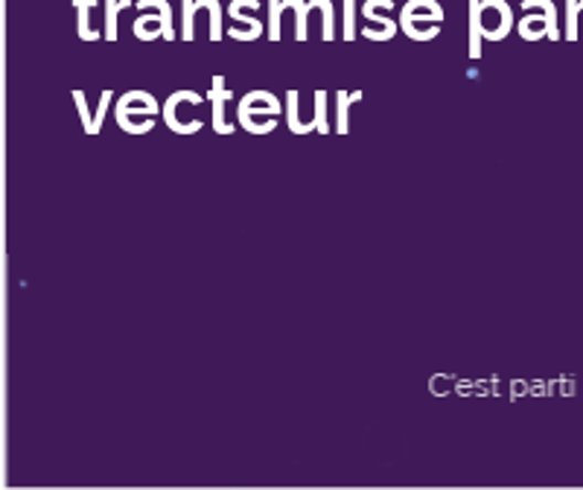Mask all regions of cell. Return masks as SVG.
<instances>
[{
  "label": "cell",
  "instance_id": "23",
  "mask_svg": "<svg viewBox=\"0 0 583 490\" xmlns=\"http://www.w3.org/2000/svg\"><path fill=\"white\" fill-rule=\"evenodd\" d=\"M108 106H112V90H103V94H99V106H97V111H94V122H91L88 135H97V131L103 129V120H106Z\"/></svg>",
  "mask_w": 583,
  "mask_h": 490
},
{
  "label": "cell",
  "instance_id": "7",
  "mask_svg": "<svg viewBox=\"0 0 583 490\" xmlns=\"http://www.w3.org/2000/svg\"><path fill=\"white\" fill-rule=\"evenodd\" d=\"M400 30L412 41H432L441 35V24L432 15H405V12H400Z\"/></svg>",
  "mask_w": 583,
  "mask_h": 490
},
{
  "label": "cell",
  "instance_id": "6",
  "mask_svg": "<svg viewBox=\"0 0 583 490\" xmlns=\"http://www.w3.org/2000/svg\"><path fill=\"white\" fill-rule=\"evenodd\" d=\"M522 9L531 12V9H543V15H526L519 21V35L528 41L540 39V35L549 33L551 39L558 35L554 24H558V18H554V7H551L549 0H522Z\"/></svg>",
  "mask_w": 583,
  "mask_h": 490
},
{
  "label": "cell",
  "instance_id": "12",
  "mask_svg": "<svg viewBox=\"0 0 583 490\" xmlns=\"http://www.w3.org/2000/svg\"><path fill=\"white\" fill-rule=\"evenodd\" d=\"M359 99H362V90H353V94H348V90H339V94H336V131H339V135H348L350 106H353V103H359Z\"/></svg>",
  "mask_w": 583,
  "mask_h": 490
},
{
  "label": "cell",
  "instance_id": "26",
  "mask_svg": "<svg viewBox=\"0 0 583 490\" xmlns=\"http://www.w3.org/2000/svg\"><path fill=\"white\" fill-rule=\"evenodd\" d=\"M569 35H575V3L569 0Z\"/></svg>",
  "mask_w": 583,
  "mask_h": 490
},
{
  "label": "cell",
  "instance_id": "1",
  "mask_svg": "<svg viewBox=\"0 0 583 490\" xmlns=\"http://www.w3.org/2000/svg\"><path fill=\"white\" fill-rule=\"evenodd\" d=\"M286 111V103L268 94V90H252L240 99L236 106V117H240V126L252 135H268V131L277 129V117Z\"/></svg>",
  "mask_w": 583,
  "mask_h": 490
},
{
  "label": "cell",
  "instance_id": "10",
  "mask_svg": "<svg viewBox=\"0 0 583 490\" xmlns=\"http://www.w3.org/2000/svg\"><path fill=\"white\" fill-rule=\"evenodd\" d=\"M76 7V33H80L82 41H97L103 39L97 26L91 24V9L97 7V0H73Z\"/></svg>",
  "mask_w": 583,
  "mask_h": 490
},
{
  "label": "cell",
  "instance_id": "11",
  "mask_svg": "<svg viewBox=\"0 0 583 490\" xmlns=\"http://www.w3.org/2000/svg\"><path fill=\"white\" fill-rule=\"evenodd\" d=\"M298 103H300L298 90H289V94H286V122H289L292 135H309V131H318L316 120H304V117H300Z\"/></svg>",
  "mask_w": 583,
  "mask_h": 490
},
{
  "label": "cell",
  "instance_id": "17",
  "mask_svg": "<svg viewBox=\"0 0 583 490\" xmlns=\"http://www.w3.org/2000/svg\"><path fill=\"white\" fill-rule=\"evenodd\" d=\"M131 0H106V39L117 41V15L129 9Z\"/></svg>",
  "mask_w": 583,
  "mask_h": 490
},
{
  "label": "cell",
  "instance_id": "19",
  "mask_svg": "<svg viewBox=\"0 0 583 490\" xmlns=\"http://www.w3.org/2000/svg\"><path fill=\"white\" fill-rule=\"evenodd\" d=\"M195 12H199L195 0H181V21H184V26H181V39L184 41L195 39Z\"/></svg>",
  "mask_w": 583,
  "mask_h": 490
},
{
  "label": "cell",
  "instance_id": "20",
  "mask_svg": "<svg viewBox=\"0 0 583 490\" xmlns=\"http://www.w3.org/2000/svg\"><path fill=\"white\" fill-rule=\"evenodd\" d=\"M284 0H268V39L280 41V18H284Z\"/></svg>",
  "mask_w": 583,
  "mask_h": 490
},
{
  "label": "cell",
  "instance_id": "9",
  "mask_svg": "<svg viewBox=\"0 0 583 490\" xmlns=\"http://www.w3.org/2000/svg\"><path fill=\"white\" fill-rule=\"evenodd\" d=\"M257 7H259V0H234V3L227 7V15L234 18L236 24H245V30H252V33L263 35V30H266V26H263V21H259V18H254V15H245V12H254Z\"/></svg>",
  "mask_w": 583,
  "mask_h": 490
},
{
  "label": "cell",
  "instance_id": "22",
  "mask_svg": "<svg viewBox=\"0 0 583 490\" xmlns=\"http://www.w3.org/2000/svg\"><path fill=\"white\" fill-rule=\"evenodd\" d=\"M357 12H359V3L357 0H344V41H353L357 39Z\"/></svg>",
  "mask_w": 583,
  "mask_h": 490
},
{
  "label": "cell",
  "instance_id": "3",
  "mask_svg": "<svg viewBox=\"0 0 583 490\" xmlns=\"http://www.w3.org/2000/svg\"><path fill=\"white\" fill-rule=\"evenodd\" d=\"M199 108H202V94H195V90H176V94L167 97L161 111L167 126L176 135H195V131H202Z\"/></svg>",
  "mask_w": 583,
  "mask_h": 490
},
{
  "label": "cell",
  "instance_id": "13",
  "mask_svg": "<svg viewBox=\"0 0 583 490\" xmlns=\"http://www.w3.org/2000/svg\"><path fill=\"white\" fill-rule=\"evenodd\" d=\"M284 9L295 15V39L307 41L309 35L307 21H309V12H312L307 0H284Z\"/></svg>",
  "mask_w": 583,
  "mask_h": 490
},
{
  "label": "cell",
  "instance_id": "15",
  "mask_svg": "<svg viewBox=\"0 0 583 490\" xmlns=\"http://www.w3.org/2000/svg\"><path fill=\"white\" fill-rule=\"evenodd\" d=\"M478 9H481V0H470V58H481V39H485Z\"/></svg>",
  "mask_w": 583,
  "mask_h": 490
},
{
  "label": "cell",
  "instance_id": "16",
  "mask_svg": "<svg viewBox=\"0 0 583 490\" xmlns=\"http://www.w3.org/2000/svg\"><path fill=\"white\" fill-rule=\"evenodd\" d=\"M309 7L321 12V21H325V41L336 39V3H332V0H309Z\"/></svg>",
  "mask_w": 583,
  "mask_h": 490
},
{
  "label": "cell",
  "instance_id": "18",
  "mask_svg": "<svg viewBox=\"0 0 583 490\" xmlns=\"http://www.w3.org/2000/svg\"><path fill=\"white\" fill-rule=\"evenodd\" d=\"M195 7H199V12L202 9L211 12V41L222 39V3L219 0H195Z\"/></svg>",
  "mask_w": 583,
  "mask_h": 490
},
{
  "label": "cell",
  "instance_id": "4",
  "mask_svg": "<svg viewBox=\"0 0 583 490\" xmlns=\"http://www.w3.org/2000/svg\"><path fill=\"white\" fill-rule=\"evenodd\" d=\"M391 7H394L391 0H364V3H362V18L368 21V26H362L364 39H371V41L394 39V33H398L400 24H394V21H391L389 15H382V9L389 12Z\"/></svg>",
  "mask_w": 583,
  "mask_h": 490
},
{
  "label": "cell",
  "instance_id": "8",
  "mask_svg": "<svg viewBox=\"0 0 583 490\" xmlns=\"http://www.w3.org/2000/svg\"><path fill=\"white\" fill-rule=\"evenodd\" d=\"M231 97H234V94L225 88V79H222V76H213V90H211L213 129H216L219 135H231V131H234V122L225 120V103Z\"/></svg>",
  "mask_w": 583,
  "mask_h": 490
},
{
  "label": "cell",
  "instance_id": "21",
  "mask_svg": "<svg viewBox=\"0 0 583 490\" xmlns=\"http://www.w3.org/2000/svg\"><path fill=\"white\" fill-rule=\"evenodd\" d=\"M312 120H316L318 135H327V131H330V120H327V90H316V115H312Z\"/></svg>",
  "mask_w": 583,
  "mask_h": 490
},
{
  "label": "cell",
  "instance_id": "24",
  "mask_svg": "<svg viewBox=\"0 0 583 490\" xmlns=\"http://www.w3.org/2000/svg\"><path fill=\"white\" fill-rule=\"evenodd\" d=\"M73 99H76V108H80L82 126H85V131H88L91 122H94V115H91V108H88V99H85V94H82V90H73Z\"/></svg>",
  "mask_w": 583,
  "mask_h": 490
},
{
  "label": "cell",
  "instance_id": "2",
  "mask_svg": "<svg viewBox=\"0 0 583 490\" xmlns=\"http://www.w3.org/2000/svg\"><path fill=\"white\" fill-rule=\"evenodd\" d=\"M155 115H158V99L146 90H129L117 99L114 106V117H117V126L129 135H146L152 131Z\"/></svg>",
  "mask_w": 583,
  "mask_h": 490
},
{
  "label": "cell",
  "instance_id": "5",
  "mask_svg": "<svg viewBox=\"0 0 583 490\" xmlns=\"http://www.w3.org/2000/svg\"><path fill=\"white\" fill-rule=\"evenodd\" d=\"M478 15H481V35L487 41H502L513 26V15L505 0H481Z\"/></svg>",
  "mask_w": 583,
  "mask_h": 490
},
{
  "label": "cell",
  "instance_id": "25",
  "mask_svg": "<svg viewBox=\"0 0 583 490\" xmlns=\"http://www.w3.org/2000/svg\"><path fill=\"white\" fill-rule=\"evenodd\" d=\"M227 35H231V39H236V41H257L259 39L257 33H252V30H240V26H231V30H227Z\"/></svg>",
  "mask_w": 583,
  "mask_h": 490
},
{
  "label": "cell",
  "instance_id": "14",
  "mask_svg": "<svg viewBox=\"0 0 583 490\" xmlns=\"http://www.w3.org/2000/svg\"><path fill=\"white\" fill-rule=\"evenodd\" d=\"M400 12H405V15H432L437 24H444V7L437 0H409Z\"/></svg>",
  "mask_w": 583,
  "mask_h": 490
}]
</instances>
